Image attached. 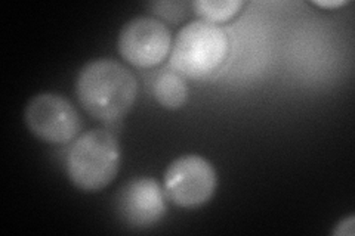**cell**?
Returning <instances> with one entry per match:
<instances>
[{
    "label": "cell",
    "instance_id": "obj_1",
    "mask_svg": "<svg viewBox=\"0 0 355 236\" xmlns=\"http://www.w3.org/2000/svg\"><path fill=\"white\" fill-rule=\"evenodd\" d=\"M76 93L87 114L101 121H117L135 104L138 82L120 62L96 60L80 70Z\"/></svg>",
    "mask_w": 355,
    "mask_h": 236
},
{
    "label": "cell",
    "instance_id": "obj_2",
    "mask_svg": "<svg viewBox=\"0 0 355 236\" xmlns=\"http://www.w3.org/2000/svg\"><path fill=\"white\" fill-rule=\"evenodd\" d=\"M120 145L107 129L83 133L67 155V174L83 192H98L107 188L120 168Z\"/></svg>",
    "mask_w": 355,
    "mask_h": 236
},
{
    "label": "cell",
    "instance_id": "obj_3",
    "mask_svg": "<svg viewBox=\"0 0 355 236\" xmlns=\"http://www.w3.org/2000/svg\"><path fill=\"white\" fill-rule=\"evenodd\" d=\"M228 36L218 24L197 19L178 33L172 55V69L181 77L205 78L216 71L228 55Z\"/></svg>",
    "mask_w": 355,
    "mask_h": 236
},
{
    "label": "cell",
    "instance_id": "obj_4",
    "mask_svg": "<svg viewBox=\"0 0 355 236\" xmlns=\"http://www.w3.org/2000/svg\"><path fill=\"white\" fill-rule=\"evenodd\" d=\"M218 185L215 167L200 155L176 158L164 173V194L182 208L205 206Z\"/></svg>",
    "mask_w": 355,
    "mask_h": 236
},
{
    "label": "cell",
    "instance_id": "obj_5",
    "mask_svg": "<svg viewBox=\"0 0 355 236\" xmlns=\"http://www.w3.org/2000/svg\"><path fill=\"white\" fill-rule=\"evenodd\" d=\"M24 117L36 138L55 145L73 140L82 126L74 105L58 93H39L31 98Z\"/></svg>",
    "mask_w": 355,
    "mask_h": 236
},
{
    "label": "cell",
    "instance_id": "obj_6",
    "mask_svg": "<svg viewBox=\"0 0 355 236\" xmlns=\"http://www.w3.org/2000/svg\"><path fill=\"white\" fill-rule=\"evenodd\" d=\"M171 30L163 21L151 17L130 19L121 28L119 51L129 64L138 69H151L160 64L171 49Z\"/></svg>",
    "mask_w": 355,
    "mask_h": 236
},
{
    "label": "cell",
    "instance_id": "obj_7",
    "mask_svg": "<svg viewBox=\"0 0 355 236\" xmlns=\"http://www.w3.org/2000/svg\"><path fill=\"white\" fill-rule=\"evenodd\" d=\"M120 217L133 228L146 229L166 215V201L160 185L150 177L133 179L117 195Z\"/></svg>",
    "mask_w": 355,
    "mask_h": 236
},
{
    "label": "cell",
    "instance_id": "obj_8",
    "mask_svg": "<svg viewBox=\"0 0 355 236\" xmlns=\"http://www.w3.org/2000/svg\"><path fill=\"white\" fill-rule=\"evenodd\" d=\"M153 92L159 104L168 109L181 108L188 98V89L178 73L163 71L155 77Z\"/></svg>",
    "mask_w": 355,
    "mask_h": 236
},
{
    "label": "cell",
    "instance_id": "obj_9",
    "mask_svg": "<svg viewBox=\"0 0 355 236\" xmlns=\"http://www.w3.org/2000/svg\"><path fill=\"white\" fill-rule=\"evenodd\" d=\"M197 15L209 22H225L240 12L241 0H197L193 3Z\"/></svg>",
    "mask_w": 355,
    "mask_h": 236
},
{
    "label": "cell",
    "instance_id": "obj_10",
    "mask_svg": "<svg viewBox=\"0 0 355 236\" xmlns=\"http://www.w3.org/2000/svg\"><path fill=\"white\" fill-rule=\"evenodd\" d=\"M151 9L163 19L172 22L181 21L187 15V3L184 2H157L151 3Z\"/></svg>",
    "mask_w": 355,
    "mask_h": 236
},
{
    "label": "cell",
    "instance_id": "obj_11",
    "mask_svg": "<svg viewBox=\"0 0 355 236\" xmlns=\"http://www.w3.org/2000/svg\"><path fill=\"white\" fill-rule=\"evenodd\" d=\"M335 235H354V217H348L347 220H343L338 229L333 232Z\"/></svg>",
    "mask_w": 355,
    "mask_h": 236
},
{
    "label": "cell",
    "instance_id": "obj_12",
    "mask_svg": "<svg viewBox=\"0 0 355 236\" xmlns=\"http://www.w3.org/2000/svg\"><path fill=\"white\" fill-rule=\"evenodd\" d=\"M345 2H317V5L320 6H327V8H333V6H340Z\"/></svg>",
    "mask_w": 355,
    "mask_h": 236
}]
</instances>
